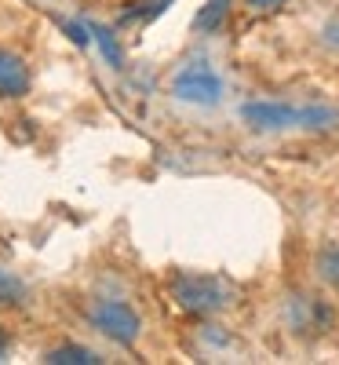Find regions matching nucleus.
Instances as JSON below:
<instances>
[{
    "instance_id": "nucleus-9",
    "label": "nucleus",
    "mask_w": 339,
    "mask_h": 365,
    "mask_svg": "<svg viewBox=\"0 0 339 365\" xmlns=\"http://www.w3.org/2000/svg\"><path fill=\"white\" fill-rule=\"evenodd\" d=\"M22 299H26L22 282L15 278V274H8L4 267H0V307H11V303H22Z\"/></svg>"
},
{
    "instance_id": "nucleus-10",
    "label": "nucleus",
    "mask_w": 339,
    "mask_h": 365,
    "mask_svg": "<svg viewBox=\"0 0 339 365\" xmlns=\"http://www.w3.org/2000/svg\"><path fill=\"white\" fill-rule=\"evenodd\" d=\"M165 4H172V0H135V4L120 15L125 22H135V19H153V15H161Z\"/></svg>"
},
{
    "instance_id": "nucleus-4",
    "label": "nucleus",
    "mask_w": 339,
    "mask_h": 365,
    "mask_svg": "<svg viewBox=\"0 0 339 365\" xmlns=\"http://www.w3.org/2000/svg\"><path fill=\"white\" fill-rule=\"evenodd\" d=\"M172 91H175V99H182V103L215 106V103H219V96H223V81L215 77L204 63H194V66H187L172 81Z\"/></svg>"
},
{
    "instance_id": "nucleus-6",
    "label": "nucleus",
    "mask_w": 339,
    "mask_h": 365,
    "mask_svg": "<svg viewBox=\"0 0 339 365\" xmlns=\"http://www.w3.org/2000/svg\"><path fill=\"white\" fill-rule=\"evenodd\" d=\"M48 365H99L103 358L91 351V347H80V344H63V347H51L44 354Z\"/></svg>"
},
{
    "instance_id": "nucleus-2",
    "label": "nucleus",
    "mask_w": 339,
    "mask_h": 365,
    "mask_svg": "<svg viewBox=\"0 0 339 365\" xmlns=\"http://www.w3.org/2000/svg\"><path fill=\"white\" fill-rule=\"evenodd\" d=\"M241 117L249 120L252 128H332L339 113L328 106H285V103H249L241 110Z\"/></svg>"
},
{
    "instance_id": "nucleus-8",
    "label": "nucleus",
    "mask_w": 339,
    "mask_h": 365,
    "mask_svg": "<svg viewBox=\"0 0 339 365\" xmlns=\"http://www.w3.org/2000/svg\"><path fill=\"white\" fill-rule=\"evenodd\" d=\"M314 270H318V278H321L328 289L339 292V241H332V245L318 249V256H314Z\"/></svg>"
},
{
    "instance_id": "nucleus-13",
    "label": "nucleus",
    "mask_w": 339,
    "mask_h": 365,
    "mask_svg": "<svg viewBox=\"0 0 339 365\" xmlns=\"http://www.w3.org/2000/svg\"><path fill=\"white\" fill-rule=\"evenodd\" d=\"M66 29H70V34H73V41H77V44H88V41H91L84 26H66Z\"/></svg>"
},
{
    "instance_id": "nucleus-1",
    "label": "nucleus",
    "mask_w": 339,
    "mask_h": 365,
    "mask_svg": "<svg viewBox=\"0 0 339 365\" xmlns=\"http://www.w3.org/2000/svg\"><path fill=\"white\" fill-rule=\"evenodd\" d=\"M172 296L190 314H219L234 303L237 289L226 278H219V274H175Z\"/></svg>"
},
{
    "instance_id": "nucleus-5",
    "label": "nucleus",
    "mask_w": 339,
    "mask_h": 365,
    "mask_svg": "<svg viewBox=\"0 0 339 365\" xmlns=\"http://www.w3.org/2000/svg\"><path fill=\"white\" fill-rule=\"evenodd\" d=\"M29 91V66L15 51L0 48V96L4 99H22Z\"/></svg>"
},
{
    "instance_id": "nucleus-11",
    "label": "nucleus",
    "mask_w": 339,
    "mask_h": 365,
    "mask_svg": "<svg viewBox=\"0 0 339 365\" xmlns=\"http://www.w3.org/2000/svg\"><path fill=\"white\" fill-rule=\"evenodd\" d=\"M91 34H95V37L103 41V51H106V58H110V63H113V66H120V51H117V44L110 41V29L95 26V29H91Z\"/></svg>"
},
{
    "instance_id": "nucleus-12",
    "label": "nucleus",
    "mask_w": 339,
    "mask_h": 365,
    "mask_svg": "<svg viewBox=\"0 0 339 365\" xmlns=\"http://www.w3.org/2000/svg\"><path fill=\"white\" fill-rule=\"evenodd\" d=\"M281 4H285V0H249V8H256V11H273Z\"/></svg>"
},
{
    "instance_id": "nucleus-7",
    "label": "nucleus",
    "mask_w": 339,
    "mask_h": 365,
    "mask_svg": "<svg viewBox=\"0 0 339 365\" xmlns=\"http://www.w3.org/2000/svg\"><path fill=\"white\" fill-rule=\"evenodd\" d=\"M230 4H234V0H204V8L194 19V29H197V34H215V29L226 22Z\"/></svg>"
},
{
    "instance_id": "nucleus-14",
    "label": "nucleus",
    "mask_w": 339,
    "mask_h": 365,
    "mask_svg": "<svg viewBox=\"0 0 339 365\" xmlns=\"http://www.w3.org/2000/svg\"><path fill=\"white\" fill-rule=\"evenodd\" d=\"M8 344H11V340H8V332H4V325H0V361H4V354H8Z\"/></svg>"
},
{
    "instance_id": "nucleus-3",
    "label": "nucleus",
    "mask_w": 339,
    "mask_h": 365,
    "mask_svg": "<svg viewBox=\"0 0 339 365\" xmlns=\"http://www.w3.org/2000/svg\"><path fill=\"white\" fill-rule=\"evenodd\" d=\"M91 325H95L106 340H113V344H120V347H132V344L139 340V332H142L139 314L128 307V303H117V299L99 303V307L91 311Z\"/></svg>"
}]
</instances>
